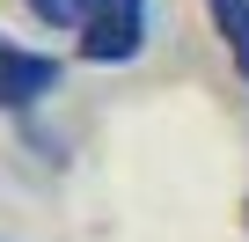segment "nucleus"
<instances>
[{
	"mask_svg": "<svg viewBox=\"0 0 249 242\" xmlns=\"http://www.w3.org/2000/svg\"><path fill=\"white\" fill-rule=\"evenodd\" d=\"M140 44H147V0H103L95 22L81 30L88 66H124V59H140Z\"/></svg>",
	"mask_w": 249,
	"mask_h": 242,
	"instance_id": "1",
	"label": "nucleus"
},
{
	"mask_svg": "<svg viewBox=\"0 0 249 242\" xmlns=\"http://www.w3.org/2000/svg\"><path fill=\"white\" fill-rule=\"evenodd\" d=\"M59 88V59L22 52V44H0V110H37Z\"/></svg>",
	"mask_w": 249,
	"mask_h": 242,
	"instance_id": "2",
	"label": "nucleus"
},
{
	"mask_svg": "<svg viewBox=\"0 0 249 242\" xmlns=\"http://www.w3.org/2000/svg\"><path fill=\"white\" fill-rule=\"evenodd\" d=\"M205 15H213V30H220V44H227V59H234V74L249 81V0H205Z\"/></svg>",
	"mask_w": 249,
	"mask_h": 242,
	"instance_id": "3",
	"label": "nucleus"
},
{
	"mask_svg": "<svg viewBox=\"0 0 249 242\" xmlns=\"http://www.w3.org/2000/svg\"><path fill=\"white\" fill-rule=\"evenodd\" d=\"M22 8H30V15L44 22V30H88L103 0H22Z\"/></svg>",
	"mask_w": 249,
	"mask_h": 242,
	"instance_id": "4",
	"label": "nucleus"
},
{
	"mask_svg": "<svg viewBox=\"0 0 249 242\" xmlns=\"http://www.w3.org/2000/svg\"><path fill=\"white\" fill-rule=\"evenodd\" d=\"M242 220H249V205H242Z\"/></svg>",
	"mask_w": 249,
	"mask_h": 242,
	"instance_id": "5",
	"label": "nucleus"
}]
</instances>
